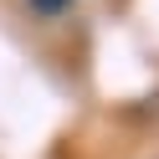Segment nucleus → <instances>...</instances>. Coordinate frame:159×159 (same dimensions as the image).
Instances as JSON below:
<instances>
[{
  "label": "nucleus",
  "instance_id": "nucleus-1",
  "mask_svg": "<svg viewBox=\"0 0 159 159\" xmlns=\"http://www.w3.org/2000/svg\"><path fill=\"white\" fill-rule=\"evenodd\" d=\"M67 5H72V0H31V11H36V16H62Z\"/></svg>",
  "mask_w": 159,
  "mask_h": 159
}]
</instances>
